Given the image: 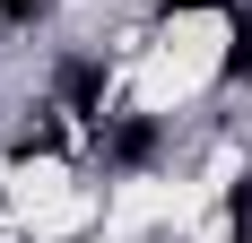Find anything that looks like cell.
I'll list each match as a JSON object with an SVG mask.
<instances>
[{"label": "cell", "mask_w": 252, "mask_h": 243, "mask_svg": "<svg viewBox=\"0 0 252 243\" xmlns=\"http://www.w3.org/2000/svg\"><path fill=\"white\" fill-rule=\"evenodd\" d=\"M61 96H70V104H96V70L70 61V70H61Z\"/></svg>", "instance_id": "cell-2"}, {"label": "cell", "mask_w": 252, "mask_h": 243, "mask_svg": "<svg viewBox=\"0 0 252 243\" xmlns=\"http://www.w3.org/2000/svg\"><path fill=\"white\" fill-rule=\"evenodd\" d=\"M0 18H18V26H35V18H44V0H0Z\"/></svg>", "instance_id": "cell-3"}, {"label": "cell", "mask_w": 252, "mask_h": 243, "mask_svg": "<svg viewBox=\"0 0 252 243\" xmlns=\"http://www.w3.org/2000/svg\"><path fill=\"white\" fill-rule=\"evenodd\" d=\"M165 9H209V0H165Z\"/></svg>", "instance_id": "cell-4"}, {"label": "cell", "mask_w": 252, "mask_h": 243, "mask_svg": "<svg viewBox=\"0 0 252 243\" xmlns=\"http://www.w3.org/2000/svg\"><path fill=\"white\" fill-rule=\"evenodd\" d=\"M148 148H157V130H148V122H122V130H113V156H122V165H139Z\"/></svg>", "instance_id": "cell-1"}]
</instances>
